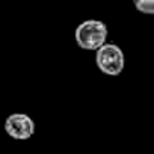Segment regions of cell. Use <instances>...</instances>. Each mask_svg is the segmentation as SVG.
Returning <instances> with one entry per match:
<instances>
[{
  "label": "cell",
  "instance_id": "cell-2",
  "mask_svg": "<svg viewBox=\"0 0 154 154\" xmlns=\"http://www.w3.org/2000/svg\"><path fill=\"white\" fill-rule=\"evenodd\" d=\"M95 63L98 69L106 75H119L125 66L124 51L113 42H104L95 50Z\"/></svg>",
  "mask_w": 154,
  "mask_h": 154
},
{
  "label": "cell",
  "instance_id": "cell-3",
  "mask_svg": "<svg viewBox=\"0 0 154 154\" xmlns=\"http://www.w3.org/2000/svg\"><path fill=\"white\" fill-rule=\"evenodd\" d=\"M5 131L15 140H27L35 134V121L26 113H12L5 119Z\"/></svg>",
  "mask_w": 154,
  "mask_h": 154
},
{
  "label": "cell",
  "instance_id": "cell-4",
  "mask_svg": "<svg viewBox=\"0 0 154 154\" xmlns=\"http://www.w3.org/2000/svg\"><path fill=\"white\" fill-rule=\"evenodd\" d=\"M134 8L145 15H152L154 14V0H133Z\"/></svg>",
  "mask_w": 154,
  "mask_h": 154
},
{
  "label": "cell",
  "instance_id": "cell-1",
  "mask_svg": "<svg viewBox=\"0 0 154 154\" xmlns=\"http://www.w3.org/2000/svg\"><path fill=\"white\" fill-rule=\"evenodd\" d=\"M107 26L101 20H85L75 27L74 38L75 42L82 50L95 51L98 47H101L107 41Z\"/></svg>",
  "mask_w": 154,
  "mask_h": 154
}]
</instances>
